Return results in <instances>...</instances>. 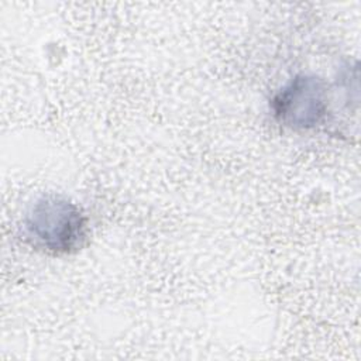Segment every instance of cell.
I'll return each mask as SVG.
<instances>
[{
	"label": "cell",
	"mask_w": 361,
	"mask_h": 361,
	"mask_svg": "<svg viewBox=\"0 0 361 361\" xmlns=\"http://www.w3.org/2000/svg\"><path fill=\"white\" fill-rule=\"evenodd\" d=\"M25 243L47 255L61 257L80 251L89 238V220L79 204L49 193L34 200L21 221Z\"/></svg>",
	"instance_id": "obj_1"
},
{
	"label": "cell",
	"mask_w": 361,
	"mask_h": 361,
	"mask_svg": "<svg viewBox=\"0 0 361 361\" xmlns=\"http://www.w3.org/2000/svg\"><path fill=\"white\" fill-rule=\"evenodd\" d=\"M271 113L282 127L305 133L326 126L330 114V86L314 73H298L272 97Z\"/></svg>",
	"instance_id": "obj_2"
}]
</instances>
